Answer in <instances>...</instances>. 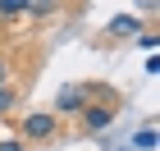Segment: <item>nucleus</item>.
<instances>
[{
    "label": "nucleus",
    "mask_w": 160,
    "mask_h": 151,
    "mask_svg": "<svg viewBox=\"0 0 160 151\" xmlns=\"http://www.w3.org/2000/svg\"><path fill=\"white\" fill-rule=\"evenodd\" d=\"M0 151H23V142H0Z\"/></svg>",
    "instance_id": "obj_8"
},
{
    "label": "nucleus",
    "mask_w": 160,
    "mask_h": 151,
    "mask_svg": "<svg viewBox=\"0 0 160 151\" xmlns=\"http://www.w3.org/2000/svg\"><path fill=\"white\" fill-rule=\"evenodd\" d=\"M133 147H137V151H151V147H156V124H147V128H137V138H133Z\"/></svg>",
    "instance_id": "obj_5"
},
{
    "label": "nucleus",
    "mask_w": 160,
    "mask_h": 151,
    "mask_svg": "<svg viewBox=\"0 0 160 151\" xmlns=\"http://www.w3.org/2000/svg\"><path fill=\"white\" fill-rule=\"evenodd\" d=\"M0 87H5V64H0Z\"/></svg>",
    "instance_id": "obj_9"
},
{
    "label": "nucleus",
    "mask_w": 160,
    "mask_h": 151,
    "mask_svg": "<svg viewBox=\"0 0 160 151\" xmlns=\"http://www.w3.org/2000/svg\"><path fill=\"white\" fill-rule=\"evenodd\" d=\"M23 133L28 138H50V133H55V114H28Z\"/></svg>",
    "instance_id": "obj_1"
},
{
    "label": "nucleus",
    "mask_w": 160,
    "mask_h": 151,
    "mask_svg": "<svg viewBox=\"0 0 160 151\" xmlns=\"http://www.w3.org/2000/svg\"><path fill=\"white\" fill-rule=\"evenodd\" d=\"M14 96H18V92H9V87H0V110H9V105H14Z\"/></svg>",
    "instance_id": "obj_7"
},
{
    "label": "nucleus",
    "mask_w": 160,
    "mask_h": 151,
    "mask_svg": "<svg viewBox=\"0 0 160 151\" xmlns=\"http://www.w3.org/2000/svg\"><path fill=\"white\" fill-rule=\"evenodd\" d=\"M110 119H114V110H110V105H87V110H82V124L92 128V133H101Z\"/></svg>",
    "instance_id": "obj_2"
},
{
    "label": "nucleus",
    "mask_w": 160,
    "mask_h": 151,
    "mask_svg": "<svg viewBox=\"0 0 160 151\" xmlns=\"http://www.w3.org/2000/svg\"><path fill=\"white\" fill-rule=\"evenodd\" d=\"M110 32H114V37H137V32H142V18L119 14V18H110Z\"/></svg>",
    "instance_id": "obj_3"
},
{
    "label": "nucleus",
    "mask_w": 160,
    "mask_h": 151,
    "mask_svg": "<svg viewBox=\"0 0 160 151\" xmlns=\"http://www.w3.org/2000/svg\"><path fill=\"white\" fill-rule=\"evenodd\" d=\"M0 14H28V0H0Z\"/></svg>",
    "instance_id": "obj_6"
},
{
    "label": "nucleus",
    "mask_w": 160,
    "mask_h": 151,
    "mask_svg": "<svg viewBox=\"0 0 160 151\" xmlns=\"http://www.w3.org/2000/svg\"><path fill=\"white\" fill-rule=\"evenodd\" d=\"M82 101H87V87H69V92L60 96V110H78Z\"/></svg>",
    "instance_id": "obj_4"
},
{
    "label": "nucleus",
    "mask_w": 160,
    "mask_h": 151,
    "mask_svg": "<svg viewBox=\"0 0 160 151\" xmlns=\"http://www.w3.org/2000/svg\"><path fill=\"white\" fill-rule=\"evenodd\" d=\"M119 151H133V147H119Z\"/></svg>",
    "instance_id": "obj_10"
}]
</instances>
